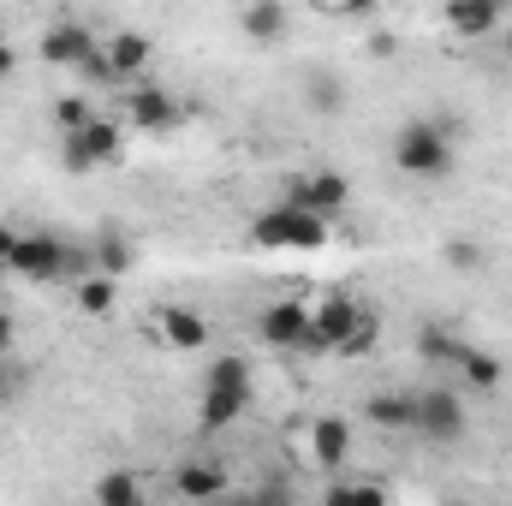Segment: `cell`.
<instances>
[{
	"instance_id": "obj_33",
	"label": "cell",
	"mask_w": 512,
	"mask_h": 506,
	"mask_svg": "<svg viewBox=\"0 0 512 506\" xmlns=\"http://www.w3.org/2000/svg\"><path fill=\"white\" fill-rule=\"evenodd\" d=\"M6 72H12V48H0V78H6Z\"/></svg>"
},
{
	"instance_id": "obj_24",
	"label": "cell",
	"mask_w": 512,
	"mask_h": 506,
	"mask_svg": "<svg viewBox=\"0 0 512 506\" xmlns=\"http://www.w3.org/2000/svg\"><path fill=\"white\" fill-rule=\"evenodd\" d=\"M417 352H423L429 364H459L465 340H459V334H447V328H423V334H417Z\"/></svg>"
},
{
	"instance_id": "obj_22",
	"label": "cell",
	"mask_w": 512,
	"mask_h": 506,
	"mask_svg": "<svg viewBox=\"0 0 512 506\" xmlns=\"http://www.w3.org/2000/svg\"><path fill=\"white\" fill-rule=\"evenodd\" d=\"M203 387H239V393H251V358H239V352L215 358L209 376H203Z\"/></svg>"
},
{
	"instance_id": "obj_12",
	"label": "cell",
	"mask_w": 512,
	"mask_h": 506,
	"mask_svg": "<svg viewBox=\"0 0 512 506\" xmlns=\"http://www.w3.org/2000/svg\"><path fill=\"white\" fill-rule=\"evenodd\" d=\"M155 340H167L173 352H209V316L191 304H161L155 310Z\"/></svg>"
},
{
	"instance_id": "obj_30",
	"label": "cell",
	"mask_w": 512,
	"mask_h": 506,
	"mask_svg": "<svg viewBox=\"0 0 512 506\" xmlns=\"http://www.w3.org/2000/svg\"><path fill=\"white\" fill-rule=\"evenodd\" d=\"M18 393H24V370H18L12 358H0V405H12Z\"/></svg>"
},
{
	"instance_id": "obj_20",
	"label": "cell",
	"mask_w": 512,
	"mask_h": 506,
	"mask_svg": "<svg viewBox=\"0 0 512 506\" xmlns=\"http://www.w3.org/2000/svg\"><path fill=\"white\" fill-rule=\"evenodd\" d=\"M304 96H310L316 114H340V108H346V84H340L334 72H310V78H304Z\"/></svg>"
},
{
	"instance_id": "obj_31",
	"label": "cell",
	"mask_w": 512,
	"mask_h": 506,
	"mask_svg": "<svg viewBox=\"0 0 512 506\" xmlns=\"http://www.w3.org/2000/svg\"><path fill=\"white\" fill-rule=\"evenodd\" d=\"M12 346H18V322L0 310V358H12Z\"/></svg>"
},
{
	"instance_id": "obj_21",
	"label": "cell",
	"mask_w": 512,
	"mask_h": 506,
	"mask_svg": "<svg viewBox=\"0 0 512 506\" xmlns=\"http://www.w3.org/2000/svg\"><path fill=\"white\" fill-rule=\"evenodd\" d=\"M453 370H459V376L471 381V387H501V358H489L483 346H465Z\"/></svg>"
},
{
	"instance_id": "obj_25",
	"label": "cell",
	"mask_w": 512,
	"mask_h": 506,
	"mask_svg": "<svg viewBox=\"0 0 512 506\" xmlns=\"http://www.w3.org/2000/svg\"><path fill=\"white\" fill-rule=\"evenodd\" d=\"M96 501H102V506H137V501H143V483L126 477V471H108V477L96 483Z\"/></svg>"
},
{
	"instance_id": "obj_19",
	"label": "cell",
	"mask_w": 512,
	"mask_h": 506,
	"mask_svg": "<svg viewBox=\"0 0 512 506\" xmlns=\"http://www.w3.org/2000/svg\"><path fill=\"white\" fill-rule=\"evenodd\" d=\"M239 30H245L251 42H280V36H286V6H280V0H251V6L239 12Z\"/></svg>"
},
{
	"instance_id": "obj_7",
	"label": "cell",
	"mask_w": 512,
	"mask_h": 506,
	"mask_svg": "<svg viewBox=\"0 0 512 506\" xmlns=\"http://www.w3.org/2000/svg\"><path fill=\"white\" fill-rule=\"evenodd\" d=\"M126 126L131 131H149V137H167V131L185 126V108L161 90V84H131L126 96Z\"/></svg>"
},
{
	"instance_id": "obj_1",
	"label": "cell",
	"mask_w": 512,
	"mask_h": 506,
	"mask_svg": "<svg viewBox=\"0 0 512 506\" xmlns=\"http://www.w3.org/2000/svg\"><path fill=\"white\" fill-rule=\"evenodd\" d=\"M310 328H316V346L322 352H340V358H364L382 334V316L346 292H328V298H310Z\"/></svg>"
},
{
	"instance_id": "obj_8",
	"label": "cell",
	"mask_w": 512,
	"mask_h": 506,
	"mask_svg": "<svg viewBox=\"0 0 512 506\" xmlns=\"http://www.w3.org/2000/svg\"><path fill=\"white\" fill-rule=\"evenodd\" d=\"M286 197L334 221V215L352 203V179H346V173H334V167H310V173H298V179H292V191H286Z\"/></svg>"
},
{
	"instance_id": "obj_13",
	"label": "cell",
	"mask_w": 512,
	"mask_h": 506,
	"mask_svg": "<svg viewBox=\"0 0 512 506\" xmlns=\"http://www.w3.org/2000/svg\"><path fill=\"white\" fill-rule=\"evenodd\" d=\"M96 48H102V42H96V30H90V24H78V18H66V24L42 30V60H48V66H66V72H78V66H84Z\"/></svg>"
},
{
	"instance_id": "obj_34",
	"label": "cell",
	"mask_w": 512,
	"mask_h": 506,
	"mask_svg": "<svg viewBox=\"0 0 512 506\" xmlns=\"http://www.w3.org/2000/svg\"><path fill=\"white\" fill-rule=\"evenodd\" d=\"M501 48H507V60H512V24H501Z\"/></svg>"
},
{
	"instance_id": "obj_9",
	"label": "cell",
	"mask_w": 512,
	"mask_h": 506,
	"mask_svg": "<svg viewBox=\"0 0 512 506\" xmlns=\"http://www.w3.org/2000/svg\"><path fill=\"white\" fill-rule=\"evenodd\" d=\"M465 399L459 393H447V387H429V393H417V435H429V441H459L465 435Z\"/></svg>"
},
{
	"instance_id": "obj_23",
	"label": "cell",
	"mask_w": 512,
	"mask_h": 506,
	"mask_svg": "<svg viewBox=\"0 0 512 506\" xmlns=\"http://www.w3.org/2000/svg\"><path fill=\"white\" fill-rule=\"evenodd\" d=\"M90 268H102V274H114V280H120V274L131 268V245L120 239V233H102V239H96V251H90Z\"/></svg>"
},
{
	"instance_id": "obj_11",
	"label": "cell",
	"mask_w": 512,
	"mask_h": 506,
	"mask_svg": "<svg viewBox=\"0 0 512 506\" xmlns=\"http://www.w3.org/2000/svg\"><path fill=\"white\" fill-rule=\"evenodd\" d=\"M441 24H447L459 42H489V36H501L507 6H501V0H447V6H441Z\"/></svg>"
},
{
	"instance_id": "obj_10",
	"label": "cell",
	"mask_w": 512,
	"mask_h": 506,
	"mask_svg": "<svg viewBox=\"0 0 512 506\" xmlns=\"http://www.w3.org/2000/svg\"><path fill=\"white\" fill-rule=\"evenodd\" d=\"M304 459L322 465V471H340V465L352 459V423L334 417V411L310 417V429H304Z\"/></svg>"
},
{
	"instance_id": "obj_3",
	"label": "cell",
	"mask_w": 512,
	"mask_h": 506,
	"mask_svg": "<svg viewBox=\"0 0 512 506\" xmlns=\"http://www.w3.org/2000/svg\"><path fill=\"white\" fill-rule=\"evenodd\" d=\"M328 233H334V221L316 215V209H304V203H292V197L274 203V209H262V215L251 221L256 251H322Z\"/></svg>"
},
{
	"instance_id": "obj_5",
	"label": "cell",
	"mask_w": 512,
	"mask_h": 506,
	"mask_svg": "<svg viewBox=\"0 0 512 506\" xmlns=\"http://www.w3.org/2000/svg\"><path fill=\"white\" fill-rule=\"evenodd\" d=\"M6 268H12L18 280H78V274H90V251L60 245V239H48V233H18Z\"/></svg>"
},
{
	"instance_id": "obj_32",
	"label": "cell",
	"mask_w": 512,
	"mask_h": 506,
	"mask_svg": "<svg viewBox=\"0 0 512 506\" xmlns=\"http://www.w3.org/2000/svg\"><path fill=\"white\" fill-rule=\"evenodd\" d=\"M12 245H18V233H12V227H0V268H6V256H12Z\"/></svg>"
},
{
	"instance_id": "obj_2",
	"label": "cell",
	"mask_w": 512,
	"mask_h": 506,
	"mask_svg": "<svg viewBox=\"0 0 512 506\" xmlns=\"http://www.w3.org/2000/svg\"><path fill=\"white\" fill-rule=\"evenodd\" d=\"M393 167H399V173H411V179H423V185L453 179L459 149H453L447 120H405L399 137H393Z\"/></svg>"
},
{
	"instance_id": "obj_29",
	"label": "cell",
	"mask_w": 512,
	"mask_h": 506,
	"mask_svg": "<svg viewBox=\"0 0 512 506\" xmlns=\"http://www.w3.org/2000/svg\"><path fill=\"white\" fill-rule=\"evenodd\" d=\"M328 18H364V12H376L382 0H316Z\"/></svg>"
},
{
	"instance_id": "obj_27",
	"label": "cell",
	"mask_w": 512,
	"mask_h": 506,
	"mask_svg": "<svg viewBox=\"0 0 512 506\" xmlns=\"http://www.w3.org/2000/svg\"><path fill=\"white\" fill-rule=\"evenodd\" d=\"M90 114H96V108H90L84 96H60V102H54V126H60V131H78Z\"/></svg>"
},
{
	"instance_id": "obj_18",
	"label": "cell",
	"mask_w": 512,
	"mask_h": 506,
	"mask_svg": "<svg viewBox=\"0 0 512 506\" xmlns=\"http://www.w3.org/2000/svg\"><path fill=\"white\" fill-rule=\"evenodd\" d=\"M114 304H120V280L114 274H102V268L78 274V310L84 316H114Z\"/></svg>"
},
{
	"instance_id": "obj_15",
	"label": "cell",
	"mask_w": 512,
	"mask_h": 506,
	"mask_svg": "<svg viewBox=\"0 0 512 506\" xmlns=\"http://www.w3.org/2000/svg\"><path fill=\"white\" fill-rule=\"evenodd\" d=\"M102 54L114 60V72H120V84H137V78L149 72V60H155V42H149L143 30H114Z\"/></svg>"
},
{
	"instance_id": "obj_4",
	"label": "cell",
	"mask_w": 512,
	"mask_h": 506,
	"mask_svg": "<svg viewBox=\"0 0 512 506\" xmlns=\"http://www.w3.org/2000/svg\"><path fill=\"white\" fill-rule=\"evenodd\" d=\"M60 161H66V173H96V167H114V161H126V126L114 120V114H90L78 131H60Z\"/></svg>"
},
{
	"instance_id": "obj_6",
	"label": "cell",
	"mask_w": 512,
	"mask_h": 506,
	"mask_svg": "<svg viewBox=\"0 0 512 506\" xmlns=\"http://www.w3.org/2000/svg\"><path fill=\"white\" fill-rule=\"evenodd\" d=\"M256 328L274 352H322L316 328H310V298H274L256 310Z\"/></svg>"
},
{
	"instance_id": "obj_26",
	"label": "cell",
	"mask_w": 512,
	"mask_h": 506,
	"mask_svg": "<svg viewBox=\"0 0 512 506\" xmlns=\"http://www.w3.org/2000/svg\"><path fill=\"white\" fill-rule=\"evenodd\" d=\"M328 506H376L387 501L382 483H328V495H322Z\"/></svg>"
},
{
	"instance_id": "obj_16",
	"label": "cell",
	"mask_w": 512,
	"mask_h": 506,
	"mask_svg": "<svg viewBox=\"0 0 512 506\" xmlns=\"http://www.w3.org/2000/svg\"><path fill=\"white\" fill-rule=\"evenodd\" d=\"M364 423H370V429H387V435H393V429H399V435H405V429L417 435V393H370V399H364Z\"/></svg>"
},
{
	"instance_id": "obj_14",
	"label": "cell",
	"mask_w": 512,
	"mask_h": 506,
	"mask_svg": "<svg viewBox=\"0 0 512 506\" xmlns=\"http://www.w3.org/2000/svg\"><path fill=\"white\" fill-rule=\"evenodd\" d=\"M227 489H233V477H227L221 459H185V465L173 471V495H179V501H221Z\"/></svg>"
},
{
	"instance_id": "obj_28",
	"label": "cell",
	"mask_w": 512,
	"mask_h": 506,
	"mask_svg": "<svg viewBox=\"0 0 512 506\" xmlns=\"http://www.w3.org/2000/svg\"><path fill=\"white\" fill-rule=\"evenodd\" d=\"M441 256H447V268H459V274H477V268H483V251H477V245H465V239H453Z\"/></svg>"
},
{
	"instance_id": "obj_17",
	"label": "cell",
	"mask_w": 512,
	"mask_h": 506,
	"mask_svg": "<svg viewBox=\"0 0 512 506\" xmlns=\"http://www.w3.org/2000/svg\"><path fill=\"white\" fill-rule=\"evenodd\" d=\"M245 405H251V393H239V387H203V405H197V423L215 435V429H233L239 417H245Z\"/></svg>"
}]
</instances>
